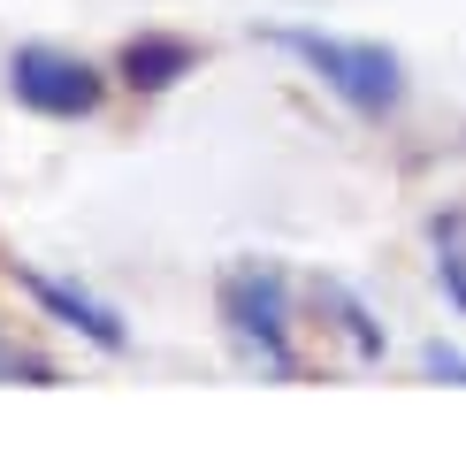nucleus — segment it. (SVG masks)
Instances as JSON below:
<instances>
[{
  "label": "nucleus",
  "mask_w": 466,
  "mask_h": 451,
  "mask_svg": "<svg viewBox=\"0 0 466 451\" xmlns=\"http://www.w3.org/2000/svg\"><path fill=\"white\" fill-rule=\"evenodd\" d=\"M260 38L276 54H290L306 77H321L360 123H390L405 108V62L382 38H337V31H314V24H268Z\"/></svg>",
  "instance_id": "nucleus-1"
},
{
  "label": "nucleus",
  "mask_w": 466,
  "mask_h": 451,
  "mask_svg": "<svg viewBox=\"0 0 466 451\" xmlns=\"http://www.w3.org/2000/svg\"><path fill=\"white\" fill-rule=\"evenodd\" d=\"M8 100L38 115V123H92L107 108V69L85 62L69 46H46V38H24L8 54Z\"/></svg>",
  "instance_id": "nucleus-2"
},
{
  "label": "nucleus",
  "mask_w": 466,
  "mask_h": 451,
  "mask_svg": "<svg viewBox=\"0 0 466 451\" xmlns=\"http://www.w3.org/2000/svg\"><path fill=\"white\" fill-rule=\"evenodd\" d=\"M222 322H229V337H238V352H252L276 383L299 375V344H290L299 299H290V276H283V268H260V261H252V268H229V276H222Z\"/></svg>",
  "instance_id": "nucleus-3"
},
{
  "label": "nucleus",
  "mask_w": 466,
  "mask_h": 451,
  "mask_svg": "<svg viewBox=\"0 0 466 451\" xmlns=\"http://www.w3.org/2000/svg\"><path fill=\"white\" fill-rule=\"evenodd\" d=\"M15 291H24V299L46 313V322L76 329L92 352H130V322H123L107 299H92V291H76V283H62V276H46V268H31V261H15Z\"/></svg>",
  "instance_id": "nucleus-4"
},
{
  "label": "nucleus",
  "mask_w": 466,
  "mask_h": 451,
  "mask_svg": "<svg viewBox=\"0 0 466 451\" xmlns=\"http://www.w3.org/2000/svg\"><path fill=\"white\" fill-rule=\"evenodd\" d=\"M191 69H199V46L177 38V31H138V38H123V54H115V77H123L130 92H168Z\"/></svg>",
  "instance_id": "nucleus-5"
},
{
  "label": "nucleus",
  "mask_w": 466,
  "mask_h": 451,
  "mask_svg": "<svg viewBox=\"0 0 466 451\" xmlns=\"http://www.w3.org/2000/svg\"><path fill=\"white\" fill-rule=\"evenodd\" d=\"M321 306H329V322L344 329V337L360 344V360L375 367V360H390V329L375 322V306L360 299V291H344V283H321Z\"/></svg>",
  "instance_id": "nucleus-6"
},
{
  "label": "nucleus",
  "mask_w": 466,
  "mask_h": 451,
  "mask_svg": "<svg viewBox=\"0 0 466 451\" xmlns=\"http://www.w3.org/2000/svg\"><path fill=\"white\" fill-rule=\"evenodd\" d=\"M429 230H436V283H443V299H451V313H466V214L443 207Z\"/></svg>",
  "instance_id": "nucleus-7"
},
{
  "label": "nucleus",
  "mask_w": 466,
  "mask_h": 451,
  "mask_svg": "<svg viewBox=\"0 0 466 451\" xmlns=\"http://www.w3.org/2000/svg\"><path fill=\"white\" fill-rule=\"evenodd\" d=\"M429 375H436V383H451V390H466V352L429 344Z\"/></svg>",
  "instance_id": "nucleus-8"
},
{
  "label": "nucleus",
  "mask_w": 466,
  "mask_h": 451,
  "mask_svg": "<svg viewBox=\"0 0 466 451\" xmlns=\"http://www.w3.org/2000/svg\"><path fill=\"white\" fill-rule=\"evenodd\" d=\"M0 375H24V383H46V367H38V360H8V352H0Z\"/></svg>",
  "instance_id": "nucleus-9"
}]
</instances>
